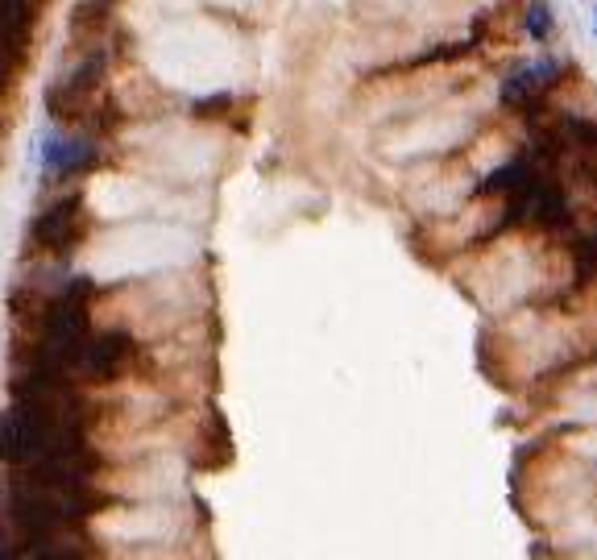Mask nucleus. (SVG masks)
<instances>
[{
    "label": "nucleus",
    "instance_id": "obj_1",
    "mask_svg": "<svg viewBox=\"0 0 597 560\" xmlns=\"http://www.w3.org/2000/svg\"><path fill=\"white\" fill-rule=\"evenodd\" d=\"M88 295H92V283L88 278H75V283H67V291L42 312V341L34 349V366H50V370L75 366V357H79L83 341H88V328H92Z\"/></svg>",
    "mask_w": 597,
    "mask_h": 560
},
{
    "label": "nucleus",
    "instance_id": "obj_2",
    "mask_svg": "<svg viewBox=\"0 0 597 560\" xmlns=\"http://www.w3.org/2000/svg\"><path fill=\"white\" fill-rule=\"evenodd\" d=\"M104 67H108V59H104V50H96V54H88L63 83H54V88L46 92V112L54 121H75V117H83V112L92 108V100L100 96V83H104Z\"/></svg>",
    "mask_w": 597,
    "mask_h": 560
},
{
    "label": "nucleus",
    "instance_id": "obj_3",
    "mask_svg": "<svg viewBox=\"0 0 597 560\" xmlns=\"http://www.w3.org/2000/svg\"><path fill=\"white\" fill-rule=\"evenodd\" d=\"M133 353H137V345H133L129 332H100V336H88V341H83L75 366L88 382H112V378H121V370L133 361Z\"/></svg>",
    "mask_w": 597,
    "mask_h": 560
},
{
    "label": "nucleus",
    "instance_id": "obj_4",
    "mask_svg": "<svg viewBox=\"0 0 597 560\" xmlns=\"http://www.w3.org/2000/svg\"><path fill=\"white\" fill-rule=\"evenodd\" d=\"M79 216H83V200L71 195V200L50 204L30 229L34 249H71V241L79 237Z\"/></svg>",
    "mask_w": 597,
    "mask_h": 560
},
{
    "label": "nucleus",
    "instance_id": "obj_5",
    "mask_svg": "<svg viewBox=\"0 0 597 560\" xmlns=\"http://www.w3.org/2000/svg\"><path fill=\"white\" fill-rule=\"evenodd\" d=\"M92 162H96L92 137H46L42 146V171L54 179H71L79 171H88Z\"/></svg>",
    "mask_w": 597,
    "mask_h": 560
},
{
    "label": "nucleus",
    "instance_id": "obj_6",
    "mask_svg": "<svg viewBox=\"0 0 597 560\" xmlns=\"http://www.w3.org/2000/svg\"><path fill=\"white\" fill-rule=\"evenodd\" d=\"M556 75H560V63H556V59H539V63L515 67V71H510V79L502 83V104H510V108H531V100L544 92V88H552Z\"/></svg>",
    "mask_w": 597,
    "mask_h": 560
},
{
    "label": "nucleus",
    "instance_id": "obj_7",
    "mask_svg": "<svg viewBox=\"0 0 597 560\" xmlns=\"http://www.w3.org/2000/svg\"><path fill=\"white\" fill-rule=\"evenodd\" d=\"M531 175H535V166H531L527 158H515V162L498 166V171H490L486 179L477 183V191H481V195H510V191H519Z\"/></svg>",
    "mask_w": 597,
    "mask_h": 560
},
{
    "label": "nucleus",
    "instance_id": "obj_8",
    "mask_svg": "<svg viewBox=\"0 0 597 560\" xmlns=\"http://www.w3.org/2000/svg\"><path fill=\"white\" fill-rule=\"evenodd\" d=\"M568 146L581 150V154H597V121L593 117H564L560 121Z\"/></svg>",
    "mask_w": 597,
    "mask_h": 560
},
{
    "label": "nucleus",
    "instance_id": "obj_9",
    "mask_svg": "<svg viewBox=\"0 0 597 560\" xmlns=\"http://www.w3.org/2000/svg\"><path fill=\"white\" fill-rule=\"evenodd\" d=\"M523 25H527V34H531L535 42H548V38H552V9L544 5V0H531Z\"/></svg>",
    "mask_w": 597,
    "mask_h": 560
},
{
    "label": "nucleus",
    "instance_id": "obj_10",
    "mask_svg": "<svg viewBox=\"0 0 597 560\" xmlns=\"http://www.w3.org/2000/svg\"><path fill=\"white\" fill-rule=\"evenodd\" d=\"M220 108H233V92H212V96L191 104L195 117H220Z\"/></svg>",
    "mask_w": 597,
    "mask_h": 560
},
{
    "label": "nucleus",
    "instance_id": "obj_11",
    "mask_svg": "<svg viewBox=\"0 0 597 560\" xmlns=\"http://www.w3.org/2000/svg\"><path fill=\"white\" fill-rule=\"evenodd\" d=\"M83 5H96V9H108V5H112V0H83Z\"/></svg>",
    "mask_w": 597,
    "mask_h": 560
},
{
    "label": "nucleus",
    "instance_id": "obj_12",
    "mask_svg": "<svg viewBox=\"0 0 597 560\" xmlns=\"http://www.w3.org/2000/svg\"><path fill=\"white\" fill-rule=\"evenodd\" d=\"M593 34H597V5H593Z\"/></svg>",
    "mask_w": 597,
    "mask_h": 560
}]
</instances>
